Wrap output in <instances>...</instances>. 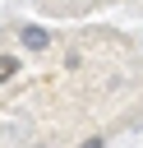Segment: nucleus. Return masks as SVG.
Masks as SVG:
<instances>
[{
	"label": "nucleus",
	"instance_id": "1",
	"mask_svg": "<svg viewBox=\"0 0 143 148\" xmlns=\"http://www.w3.org/2000/svg\"><path fill=\"white\" fill-rule=\"evenodd\" d=\"M46 42H51V37H46L42 28H23V46H32V51H42Z\"/></svg>",
	"mask_w": 143,
	"mask_h": 148
},
{
	"label": "nucleus",
	"instance_id": "2",
	"mask_svg": "<svg viewBox=\"0 0 143 148\" xmlns=\"http://www.w3.org/2000/svg\"><path fill=\"white\" fill-rule=\"evenodd\" d=\"M14 69H18V60H14V56H0V83L14 79Z\"/></svg>",
	"mask_w": 143,
	"mask_h": 148
}]
</instances>
